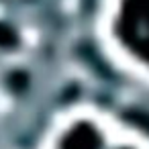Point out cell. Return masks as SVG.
<instances>
[{"label": "cell", "instance_id": "7a4b0ae2", "mask_svg": "<svg viewBox=\"0 0 149 149\" xmlns=\"http://www.w3.org/2000/svg\"><path fill=\"white\" fill-rule=\"evenodd\" d=\"M13 82H17L19 88H23V86H25V76H23V74H15V76H10V84H13Z\"/></svg>", "mask_w": 149, "mask_h": 149}, {"label": "cell", "instance_id": "6da1fadb", "mask_svg": "<svg viewBox=\"0 0 149 149\" xmlns=\"http://www.w3.org/2000/svg\"><path fill=\"white\" fill-rule=\"evenodd\" d=\"M13 41H15L13 31L8 27H4V25H0V45H10Z\"/></svg>", "mask_w": 149, "mask_h": 149}]
</instances>
